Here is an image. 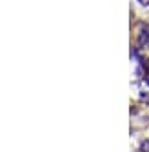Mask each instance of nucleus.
<instances>
[{
	"instance_id": "f257e3e1",
	"label": "nucleus",
	"mask_w": 149,
	"mask_h": 152,
	"mask_svg": "<svg viewBox=\"0 0 149 152\" xmlns=\"http://www.w3.org/2000/svg\"><path fill=\"white\" fill-rule=\"evenodd\" d=\"M136 42L142 47L149 44V27L145 24H138L136 26Z\"/></svg>"
},
{
	"instance_id": "f03ea898",
	"label": "nucleus",
	"mask_w": 149,
	"mask_h": 152,
	"mask_svg": "<svg viewBox=\"0 0 149 152\" xmlns=\"http://www.w3.org/2000/svg\"><path fill=\"white\" fill-rule=\"evenodd\" d=\"M138 96L144 103H149V76H145L142 80V83L138 87Z\"/></svg>"
},
{
	"instance_id": "7ed1b4c3",
	"label": "nucleus",
	"mask_w": 149,
	"mask_h": 152,
	"mask_svg": "<svg viewBox=\"0 0 149 152\" xmlns=\"http://www.w3.org/2000/svg\"><path fill=\"white\" fill-rule=\"evenodd\" d=\"M142 152H149V140L142 143Z\"/></svg>"
},
{
	"instance_id": "20e7f679",
	"label": "nucleus",
	"mask_w": 149,
	"mask_h": 152,
	"mask_svg": "<svg viewBox=\"0 0 149 152\" xmlns=\"http://www.w3.org/2000/svg\"><path fill=\"white\" fill-rule=\"evenodd\" d=\"M138 4H142V6H149V0H136Z\"/></svg>"
}]
</instances>
